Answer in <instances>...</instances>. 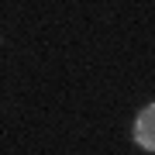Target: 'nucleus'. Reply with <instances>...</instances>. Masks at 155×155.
I'll list each match as a JSON object with an SVG mask.
<instances>
[{
    "mask_svg": "<svg viewBox=\"0 0 155 155\" xmlns=\"http://www.w3.org/2000/svg\"><path fill=\"white\" fill-rule=\"evenodd\" d=\"M134 145L141 152H155V100L145 104L134 117Z\"/></svg>",
    "mask_w": 155,
    "mask_h": 155,
    "instance_id": "f257e3e1",
    "label": "nucleus"
}]
</instances>
